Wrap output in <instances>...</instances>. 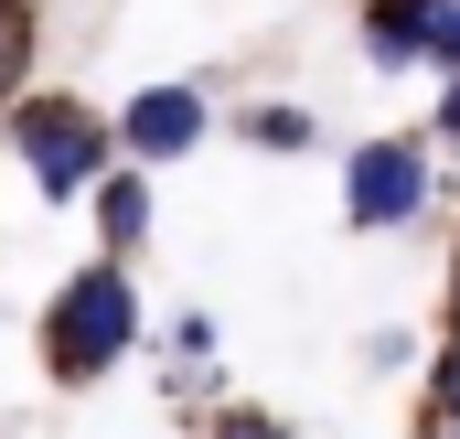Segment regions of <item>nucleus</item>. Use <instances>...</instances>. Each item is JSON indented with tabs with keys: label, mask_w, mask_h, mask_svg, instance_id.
<instances>
[{
	"label": "nucleus",
	"mask_w": 460,
	"mask_h": 439,
	"mask_svg": "<svg viewBox=\"0 0 460 439\" xmlns=\"http://www.w3.org/2000/svg\"><path fill=\"white\" fill-rule=\"evenodd\" d=\"M439 129H450V139H460V86H450V97H439Z\"/></svg>",
	"instance_id": "obj_13"
},
{
	"label": "nucleus",
	"mask_w": 460,
	"mask_h": 439,
	"mask_svg": "<svg viewBox=\"0 0 460 439\" xmlns=\"http://www.w3.org/2000/svg\"><path fill=\"white\" fill-rule=\"evenodd\" d=\"M11 150L43 183V204H75L108 172V129H97V108H75V97H22L11 108Z\"/></svg>",
	"instance_id": "obj_2"
},
{
	"label": "nucleus",
	"mask_w": 460,
	"mask_h": 439,
	"mask_svg": "<svg viewBox=\"0 0 460 439\" xmlns=\"http://www.w3.org/2000/svg\"><path fill=\"white\" fill-rule=\"evenodd\" d=\"M450 332H460V290H450Z\"/></svg>",
	"instance_id": "obj_14"
},
{
	"label": "nucleus",
	"mask_w": 460,
	"mask_h": 439,
	"mask_svg": "<svg viewBox=\"0 0 460 439\" xmlns=\"http://www.w3.org/2000/svg\"><path fill=\"white\" fill-rule=\"evenodd\" d=\"M128 343H139V290H128V268H118V257L65 268V290L43 300V375H54V386H97V375L128 364Z\"/></svg>",
	"instance_id": "obj_1"
},
{
	"label": "nucleus",
	"mask_w": 460,
	"mask_h": 439,
	"mask_svg": "<svg viewBox=\"0 0 460 439\" xmlns=\"http://www.w3.org/2000/svg\"><path fill=\"white\" fill-rule=\"evenodd\" d=\"M172 354L204 364V354H215V311H182V322H172Z\"/></svg>",
	"instance_id": "obj_11"
},
{
	"label": "nucleus",
	"mask_w": 460,
	"mask_h": 439,
	"mask_svg": "<svg viewBox=\"0 0 460 439\" xmlns=\"http://www.w3.org/2000/svg\"><path fill=\"white\" fill-rule=\"evenodd\" d=\"M97 225H108V246H139L150 236V183L139 172H108L97 183Z\"/></svg>",
	"instance_id": "obj_6"
},
{
	"label": "nucleus",
	"mask_w": 460,
	"mask_h": 439,
	"mask_svg": "<svg viewBox=\"0 0 460 439\" xmlns=\"http://www.w3.org/2000/svg\"><path fill=\"white\" fill-rule=\"evenodd\" d=\"M32 43H43V22H32V0H0V108L22 97V76H32Z\"/></svg>",
	"instance_id": "obj_7"
},
{
	"label": "nucleus",
	"mask_w": 460,
	"mask_h": 439,
	"mask_svg": "<svg viewBox=\"0 0 460 439\" xmlns=\"http://www.w3.org/2000/svg\"><path fill=\"white\" fill-rule=\"evenodd\" d=\"M204 439H289V429H279L268 408H226V397H215V429Z\"/></svg>",
	"instance_id": "obj_10"
},
{
	"label": "nucleus",
	"mask_w": 460,
	"mask_h": 439,
	"mask_svg": "<svg viewBox=\"0 0 460 439\" xmlns=\"http://www.w3.org/2000/svg\"><path fill=\"white\" fill-rule=\"evenodd\" d=\"M429 204V150L418 139H364L343 161V225L353 236H385V225H407Z\"/></svg>",
	"instance_id": "obj_3"
},
{
	"label": "nucleus",
	"mask_w": 460,
	"mask_h": 439,
	"mask_svg": "<svg viewBox=\"0 0 460 439\" xmlns=\"http://www.w3.org/2000/svg\"><path fill=\"white\" fill-rule=\"evenodd\" d=\"M429 429H450V439H460V332L439 343V375H429Z\"/></svg>",
	"instance_id": "obj_8"
},
{
	"label": "nucleus",
	"mask_w": 460,
	"mask_h": 439,
	"mask_svg": "<svg viewBox=\"0 0 460 439\" xmlns=\"http://www.w3.org/2000/svg\"><path fill=\"white\" fill-rule=\"evenodd\" d=\"M429 54H439V65H460V0L439 11V32H429Z\"/></svg>",
	"instance_id": "obj_12"
},
{
	"label": "nucleus",
	"mask_w": 460,
	"mask_h": 439,
	"mask_svg": "<svg viewBox=\"0 0 460 439\" xmlns=\"http://www.w3.org/2000/svg\"><path fill=\"white\" fill-rule=\"evenodd\" d=\"M439 11L450 0H364V54L375 65H418L429 32H439Z\"/></svg>",
	"instance_id": "obj_5"
},
{
	"label": "nucleus",
	"mask_w": 460,
	"mask_h": 439,
	"mask_svg": "<svg viewBox=\"0 0 460 439\" xmlns=\"http://www.w3.org/2000/svg\"><path fill=\"white\" fill-rule=\"evenodd\" d=\"M204 129H215V108H204L193 86H139V97H128V150H139V161H182Z\"/></svg>",
	"instance_id": "obj_4"
},
{
	"label": "nucleus",
	"mask_w": 460,
	"mask_h": 439,
	"mask_svg": "<svg viewBox=\"0 0 460 439\" xmlns=\"http://www.w3.org/2000/svg\"><path fill=\"white\" fill-rule=\"evenodd\" d=\"M246 139H257V150H311V108H257Z\"/></svg>",
	"instance_id": "obj_9"
}]
</instances>
